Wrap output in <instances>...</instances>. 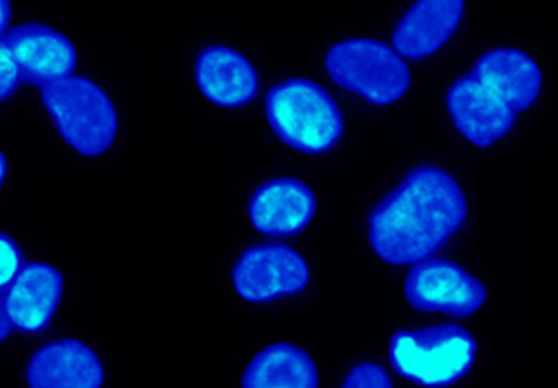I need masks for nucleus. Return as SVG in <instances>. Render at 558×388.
<instances>
[{
  "mask_svg": "<svg viewBox=\"0 0 558 388\" xmlns=\"http://www.w3.org/2000/svg\"><path fill=\"white\" fill-rule=\"evenodd\" d=\"M11 331H13V325H11V320L7 316V310H4V294H0V340L9 338Z\"/></svg>",
  "mask_w": 558,
  "mask_h": 388,
  "instance_id": "19",
  "label": "nucleus"
},
{
  "mask_svg": "<svg viewBox=\"0 0 558 388\" xmlns=\"http://www.w3.org/2000/svg\"><path fill=\"white\" fill-rule=\"evenodd\" d=\"M39 92L57 131L74 150L96 157L111 148L118 113L100 85L87 76L70 74L44 83Z\"/></svg>",
  "mask_w": 558,
  "mask_h": 388,
  "instance_id": "3",
  "label": "nucleus"
},
{
  "mask_svg": "<svg viewBox=\"0 0 558 388\" xmlns=\"http://www.w3.org/2000/svg\"><path fill=\"white\" fill-rule=\"evenodd\" d=\"M22 266L24 262L17 242L0 231V294L7 292V288L13 283Z\"/></svg>",
  "mask_w": 558,
  "mask_h": 388,
  "instance_id": "17",
  "label": "nucleus"
},
{
  "mask_svg": "<svg viewBox=\"0 0 558 388\" xmlns=\"http://www.w3.org/2000/svg\"><path fill=\"white\" fill-rule=\"evenodd\" d=\"M9 15H11V4L4 2V0H0V37H2V33H4V28H7Z\"/></svg>",
  "mask_w": 558,
  "mask_h": 388,
  "instance_id": "20",
  "label": "nucleus"
},
{
  "mask_svg": "<svg viewBox=\"0 0 558 388\" xmlns=\"http://www.w3.org/2000/svg\"><path fill=\"white\" fill-rule=\"evenodd\" d=\"M61 272L46 262H28L22 266L13 283L4 292V310L13 325L24 334L41 331L61 301Z\"/></svg>",
  "mask_w": 558,
  "mask_h": 388,
  "instance_id": "13",
  "label": "nucleus"
},
{
  "mask_svg": "<svg viewBox=\"0 0 558 388\" xmlns=\"http://www.w3.org/2000/svg\"><path fill=\"white\" fill-rule=\"evenodd\" d=\"M194 78L201 94L218 107H242L257 96L259 78L253 63L235 48L207 46L196 54Z\"/></svg>",
  "mask_w": 558,
  "mask_h": 388,
  "instance_id": "12",
  "label": "nucleus"
},
{
  "mask_svg": "<svg viewBox=\"0 0 558 388\" xmlns=\"http://www.w3.org/2000/svg\"><path fill=\"white\" fill-rule=\"evenodd\" d=\"M242 388H318V368L305 349L275 342L246 364Z\"/></svg>",
  "mask_w": 558,
  "mask_h": 388,
  "instance_id": "15",
  "label": "nucleus"
},
{
  "mask_svg": "<svg viewBox=\"0 0 558 388\" xmlns=\"http://www.w3.org/2000/svg\"><path fill=\"white\" fill-rule=\"evenodd\" d=\"M266 118L275 135L301 153H325L342 135L336 100L310 78L277 83L266 96Z\"/></svg>",
  "mask_w": 558,
  "mask_h": 388,
  "instance_id": "4",
  "label": "nucleus"
},
{
  "mask_svg": "<svg viewBox=\"0 0 558 388\" xmlns=\"http://www.w3.org/2000/svg\"><path fill=\"white\" fill-rule=\"evenodd\" d=\"M466 211V196L456 177L421 163L371 209L368 244L388 264H418L464 225Z\"/></svg>",
  "mask_w": 558,
  "mask_h": 388,
  "instance_id": "1",
  "label": "nucleus"
},
{
  "mask_svg": "<svg viewBox=\"0 0 558 388\" xmlns=\"http://www.w3.org/2000/svg\"><path fill=\"white\" fill-rule=\"evenodd\" d=\"M342 388H392V381L381 364L360 362L344 375Z\"/></svg>",
  "mask_w": 558,
  "mask_h": 388,
  "instance_id": "16",
  "label": "nucleus"
},
{
  "mask_svg": "<svg viewBox=\"0 0 558 388\" xmlns=\"http://www.w3.org/2000/svg\"><path fill=\"white\" fill-rule=\"evenodd\" d=\"M541 87L543 74L532 54L512 46L488 48L469 74L449 85L447 109L458 133L473 146L486 148L536 102Z\"/></svg>",
  "mask_w": 558,
  "mask_h": 388,
  "instance_id": "2",
  "label": "nucleus"
},
{
  "mask_svg": "<svg viewBox=\"0 0 558 388\" xmlns=\"http://www.w3.org/2000/svg\"><path fill=\"white\" fill-rule=\"evenodd\" d=\"M102 377L98 355L76 338L39 347L26 364L28 388H100Z\"/></svg>",
  "mask_w": 558,
  "mask_h": 388,
  "instance_id": "11",
  "label": "nucleus"
},
{
  "mask_svg": "<svg viewBox=\"0 0 558 388\" xmlns=\"http://www.w3.org/2000/svg\"><path fill=\"white\" fill-rule=\"evenodd\" d=\"M316 211L314 192L299 179L279 177L262 183L248 198L251 225L272 238L305 229Z\"/></svg>",
  "mask_w": 558,
  "mask_h": 388,
  "instance_id": "10",
  "label": "nucleus"
},
{
  "mask_svg": "<svg viewBox=\"0 0 558 388\" xmlns=\"http://www.w3.org/2000/svg\"><path fill=\"white\" fill-rule=\"evenodd\" d=\"M17 72L13 68V61L2 44V37H0V100H4L7 96H11V92L17 87Z\"/></svg>",
  "mask_w": 558,
  "mask_h": 388,
  "instance_id": "18",
  "label": "nucleus"
},
{
  "mask_svg": "<svg viewBox=\"0 0 558 388\" xmlns=\"http://www.w3.org/2000/svg\"><path fill=\"white\" fill-rule=\"evenodd\" d=\"M388 355L392 368L410 381L425 388H445L471 371L475 340L460 325H434L397 331Z\"/></svg>",
  "mask_w": 558,
  "mask_h": 388,
  "instance_id": "5",
  "label": "nucleus"
},
{
  "mask_svg": "<svg viewBox=\"0 0 558 388\" xmlns=\"http://www.w3.org/2000/svg\"><path fill=\"white\" fill-rule=\"evenodd\" d=\"M405 301L423 312L471 316L486 301V286L449 259L414 264L403 283Z\"/></svg>",
  "mask_w": 558,
  "mask_h": 388,
  "instance_id": "8",
  "label": "nucleus"
},
{
  "mask_svg": "<svg viewBox=\"0 0 558 388\" xmlns=\"http://www.w3.org/2000/svg\"><path fill=\"white\" fill-rule=\"evenodd\" d=\"M231 283L244 301L266 303L301 292L310 283V268L292 246L255 244L235 259Z\"/></svg>",
  "mask_w": 558,
  "mask_h": 388,
  "instance_id": "7",
  "label": "nucleus"
},
{
  "mask_svg": "<svg viewBox=\"0 0 558 388\" xmlns=\"http://www.w3.org/2000/svg\"><path fill=\"white\" fill-rule=\"evenodd\" d=\"M329 78L375 105L397 102L410 87V68L392 46L373 37L336 41L325 54Z\"/></svg>",
  "mask_w": 558,
  "mask_h": 388,
  "instance_id": "6",
  "label": "nucleus"
},
{
  "mask_svg": "<svg viewBox=\"0 0 558 388\" xmlns=\"http://www.w3.org/2000/svg\"><path fill=\"white\" fill-rule=\"evenodd\" d=\"M2 44L20 81L41 87L52 78L74 74L76 48L52 26L39 22L20 24L2 37Z\"/></svg>",
  "mask_w": 558,
  "mask_h": 388,
  "instance_id": "9",
  "label": "nucleus"
},
{
  "mask_svg": "<svg viewBox=\"0 0 558 388\" xmlns=\"http://www.w3.org/2000/svg\"><path fill=\"white\" fill-rule=\"evenodd\" d=\"M4 177H7V157H4V153L0 150V183L4 181Z\"/></svg>",
  "mask_w": 558,
  "mask_h": 388,
  "instance_id": "21",
  "label": "nucleus"
},
{
  "mask_svg": "<svg viewBox=\"0 0 558 388\" xmlns=\"http://www.w3.org/2000/svg\"><path fill=\"white\" fill-rule=\"evenodd\" d=\"M464 15L462 0H418L397 22L392 48L403 59H425L440 50Z\"/></svg>",
  "mask_w": 558,
  "mask_h": 388,
  "instance_id": "14",
  "label": "nucleus"
}]
</instances>
